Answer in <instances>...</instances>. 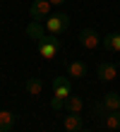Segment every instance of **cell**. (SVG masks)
<instances>
[{
	"mask_svg": "<svg viewBox=\"0 0 120 132\" xmlns=\"http://www.w3.org/2000/svg\"><path fill=\"white\" fill-rule=\"evenodd\" d=\"M79 46H82L84 51H94V48H99L101 46V34L99 31H94V29H82V31H79Z\"/></svg>",
	"mask_w": 120,
	"mask_h": 132,
	"instance_id": "cell-5",
	"label": "cell"
},
{
	"mask_svg": "<svg viewBox=\"0 0 120 132\" xmlns=\"http://www.w3.org/2000/svg\"><path fill=\"white\" fill-rule=\"evenodd\" d=\"M36 46H38V53H41L43 60H55V58H58V53H60V48H62L60 38L58 36H51V34H48L43 41H38Z\"/></svg>",
	"mask_w": 120,
	"mask_h": 132,
	"instance_id": "cell-3",
	"label": "cell"
},
{
	"mask_svg": "<svg viewBox=\"0 0 120 132\" xmlns=\"http://www.w3.org/2000/svg\"><path fill=\"white\" fill-rule=\"evenodd\" d=\"M0 79H3V75H0Z\"/></svg>",
	"mask_w": 120,
	"mask_h": 132,
	"instance_id": "cell-18",
	"label": "cell"
},
{
	"mask_svg": "<svg viewBox=\"0 0 120 132\" xmlns=\"http://www.w3.org/2000/svg\"><path fill=\"white\" fill-rule=\"evenodd\" d=\"M96 75H99L101 82H113L115 77L120 75V67L115 63H99V67H96Z\"/></svg>",
	"mask_w": 120,
	"mask_h": 132,
	"instance_id": "cell-7",
	"label": "cell"
},
{
	"mask_svg": "<svg viewBox=\"0 0 120 132\" xmlns=\"http://www.w3.org/2000/svg\"><path fill=\"white\" fill-rule=\"evenodd\" d=\"M67 77L70 79H82V77H86V65L82 63V60L67 63Z\"/></svg>",
	"mask_w": 120,
	"mask_h": 132,
	"instance_id": "cell-11",
	"label": "cell"
},
{
	"mask_svg": "<svg viewBox=\"0 0 120 132\" xmlns=\"http://www.w3.org/2000/svg\"><path fill=\"white\" fill-rule=\"evenodd\" d=\"M51 3L48 0H34V5L29 7V17L34 19V22H43L48 14H51Z\"/></svg>",
	"mask_w": 120,
	"mask_h": 132,
	"instance_id": "cell-6",
	"label": "cell"
},
{
	"mask_svg": "<svg viewBox=\"0 0 120 132\" xmlns=\"http://www.w3.org/2000/svg\"><path fill=\"white\" fill-rule=\"evenodd\" d=\"M103 125H106V130H120V111L106 113L103 115Z\"/></svg>",
	"mask_w": 120,
	"mask_h": 132,
	"instance_id": "cell-14",
	"label": "cell"
},
{
	"mask_svg": "<svg viewBox=\"0 0 120 132\" xmlns=\"http://www.w3.org/2000/svg\"><path fill=\"white\" fill-rule=\"evenodd\" d=\"M70 27V17L65 12H58V14H48V17L43 19V29L51 36H60L65 29Z\"/></svg>",
	"mask_w": 120,
	"mask_h": 132,
	"instance_id": "cell-2",
	"label": "cell"
},
{
	"mask_svg": "<svg viewBox=\"0 0 120 132\" xmlns=\"http://www.w3.org/2000/svg\"><path fill=\"white\" fill-rule=\"evenodd\" d=\"M101 46L110 53H120V34H106L101 38Z\"/></svg>",
	"mask_w": 120,
	"mask_h": 132,
	"instance_id": "cell-12",
	"label": "cell"
},
{
	"mask_svg": "<svg viewBox=\"0 0 120 132\" xmlns=\"http://www.w3.org/2000/svg\"><path fill=\"white\" fill-rule=\"evenodd\" d=\"M48 3H51L53 7H58V5H62V3H67V0H48Z\"/></svg>",
	"mask_w": 120,
	"mask_h": 132,
	"instance_id": "cell-16",
	"label": "cell"
},
{
	"mask_svg": "<svg viewBox=\"0 0 120 132\" xmlns=\"http://www.w3.org/2000/svg\"><path fill=\"white\" fill-rule=\"evenodd\" d=\"M14 125V113L12 111H0V132H10Z\"/></svg>",
	"mask_w": 120,
	"mask_h": 132,
	"instance_id": "cell-13",
	"label": "cell"
},
{
	"mask_svg": "<svg viewBox=\"0 0 120 132\" xmlns=\"http://www.w3.org/2000/svg\"><path fill=\"white\" fill-rule=\"evenodd\" d=\"M82 108H84V103H82V98L79 96H67V101H65V111L67 113H82Z\"/></svg>",
	"mask_w": 120,
	"mask_h": 132,
	"instance_id": "cell-15",
	"label": "cell"
},
{
	"mask_svg": "<svg viewBox=\"0 0 120 132\" xmlns=\"http://www.w3.org/2000/svg\"><path fill=\"white\" fill-rule=\"evenodd\" d=\"M113 111H120V94L118 91H108V94H103L101 103L94 106V113L106 115V113H113Z\"/></svg>",
	"mask_w": 120,
	"mask_h": 132,
	"instance_id": "cell-4",
	"label": "cell"
},
{
	"mask_svg": "<svg viewBox=\"0 0 120 132\" xmlns=\"http://www.w3.org/2000/svg\"><path fill=\"white\" fill-rule=\"evenodd\" d=\"M62 127H65V132H79L84 127V120H82V113H70L62 118Z\"/></svg>",
	"mask_w": 120,
	"mask_h": 132,
	"instance_id": "cell-8",
	"label": "cell"
},
{
	"mask_svg": "<svg viewBox=\"0 0 120 132\" xmlns=\"http://www.w3.org/2000/svg\"><path fill=\"white\" fill-rule=\"evenodd\" d=\"M27 36H31L36 43H38V41H43V38L48 36V31L43 29V22H34V19H31V22H29V27H27Z\"/></svg>",
	"mask_w": 120,
	"mask_h": 132,
	"instance_id": "cell-10",
	"label": "cell"
},
{
	"mask_svg": "<svg viewBox=\"0 0 120 132\" xmlns=\"http://www.w3.org/2000/svg\"><path fill=\"white\" fill-rule=\"evenodd\" d=\"M70 94H72L70 77H62V75L53 77V98H51V108H53V111H62Z\"/></svg>",
	"mask_w": 120,
	"mask_h": 132,
	"instance_id": "cell-1",
	"label": "cell"
},
{
	"mask_svg": "<svg viewBox=\"0 0 120 132\" xmlns=\"http://www.w3.org/2000/svg\"><path fill=\"white\" fill-rule=\"evenodd\" d=\"M24 91H27L29 96H41L43 94V82L38 79V77H27V79H24Z\"/></svg>",
	"mask_w": 120,
	"mask_h": 132,
	"instance_id": "cell-9",
	"label": "cell"
},
{
	"mask_svg": "<svg viewBox=\"0 0 120 132\" xmlns=\"http://www.w3.org/2000/svg\"><path fill=\"white\" fill-rule=\"evenodd\" d=\"M79 132H89V130H84V127H82V130H79Z\"/></svg>",
	"mask_w": 120,
	"mask_h": 132,
	"instance_id": "cell-17",
	"label": "cell"
}]
</instances>
